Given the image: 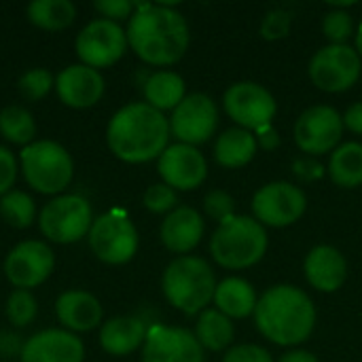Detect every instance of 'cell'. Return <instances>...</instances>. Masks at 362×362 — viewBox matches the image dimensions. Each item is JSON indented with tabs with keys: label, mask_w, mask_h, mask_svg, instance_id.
<instances>
[{
	"label": "cell",
	"mask_w": 362,
	"mask_h": 362,
	"mask_svg": "<svg viewBox=\"0 0 362 362\" xmlns=\"http://www.w3.org/2000/svg\"><path fill=\"white\" fill-rule=\"evenodd\" d=\"M125 32L134 53L151 66L176 64L191 40L187 19L170 4H136Z\"/></svg>",
	"instance_id": "6da1fadb"
},
{
	"label": "cell",
	"mask_w": 362,
	"mask_h": 362,
	"mask_svg": "<svg viewBox=\"0 0 362 362\" xmlns=\"http://www.w3.org/2000/svg\"><path fill=\"white\" fill-rule=\"evenodd\" d=\"M170 121L146 102H132L119 108L106 127L110 153L125 163L159 159L168 148Z\"/></svg>",
	"instance_id": "7a4b0ae2"
},
{
	"label": "cell",
	"mask_w": 362,
	"mask_h": 362,
	"mask_svg": "<svg viewBox=\"0 0 362 362\" xmlns=\"http://www.w3.org/2000/svg\"><path fill=\"white\" fill-rule=\"evenodd\" d=\"M255 322L265 339L278 346H297L310 339L316 327V308L305 291L278 284L257 301Z\"/></svg>",
	"instance_id": "3957f363"
},
{
	"label": "cell",
	"mask_w": 362,
	"mask_h": 362,
	"mask_svg": "<svg viewBox=\"0 0 362 362\" xmlns=\"http://www.w3.org/2000/svg\"><path fill=\"white\" fill-rule=\"evenodd\" d=\"M161 288L170 305L187 316H193L204 312L206 305L214 301L216 280L204 259L185 255L165 267Z\"/></svg>",
	"instance_id": "277c9868"
},
{
	"label": "cell",
	"mask_w": 362,
	"mask_h": 362,
	"mask_svg": "<svg viewBox=\"0 0 362 362\" xmlns=\"http://www.w3.org/2000/svg\"><path fill=\"white\" fill-rule=\"evenodd\" d=\"M267 250L265 227L252 216H238L223 221L210 240L212 259L227 269H246L257 265Z\"/></svg>",
	"instance_id": "5b68a950"
},
{
	"label": "cell",
	"mask_w": 362,
	"mask_h": 362,
	"mask_svg": "<svg viewBox=\"0 0 362 362\" xmlns=\"http://www.w3.org/2000/svg\"><path fill=\"white\" fill-rule=\"evenodd\" d=\"M19 168L25 182L42 195H62L74 176L70 153L53 140H34L19 153Z\"/></svg>",
	"instance_id": "8992f818"
},
{
	"label": "cell",
	"mask_w": 362,
	"mask_h": 362,
	"mask_svg": "<svg viewBox=\"0 0 362 362\" xmlns=\"http://www.w3.org/2000/svg\"><path fill=\"white\" fill-rule=\"evenodd\" d=\"M91 204L76 193H62L47 202L38 214L40 233L55 244H74L89 235L93 225Z\"/></svg>",
	"instance_id": "52a82bcc"
},
{
	"label": "cell",
	"mask_w": 362,
	"mask_h": 362,
	"mask_svg": "<svg viewBox=\"0 0 362 362\" xmlns=\"http://www.w3.org/2000/svg\"><path fill=\"white\" fill-rule=\"evenodd\" d=\"M89 248L106 265H125L138 252V231L123 210L98 216L89 229Z\"/></svg>",
	"instance_id": "ba28073f"
},
{
	"label": "cell",
	"mask_w": 362,
	"mask_h": 362,
	"mask_svg": "<svg viewBox=\"0 0 362 362\" xmlns=\"http://www.w3.org/2000/svg\"><path fill=\"white\" fill-rule=\"evenodd\" d=\"M127 47V32L117 21H108L102 17L89 21L78 32L74 42L81 64L95 70L117 64L125 55Z\"/></svg>",
	"instance_id": "9c48e42d"
},
{
	"label": "cell",
	"mask_w": 362,
	"mask_h": 362,
	"mask_svg": "<svg viewBox=\"0 0 362 362\" xmlns=\"http://www.w3.org/2000/svg\"><path fill=\"white\" fill-rule=\"evenodd\" d=\"M361 55L356 49L346 45H327L316 51L310 62L312 83L329 93L350 89L361 76Z\"/></svg>",
	"instance_id": "30bf717a"
},
{
	"label": "cell",
	"mask_w": 362,
	"mask_h": 362,
	"mask_svg": "<svg viewBox=\"0 0 362 362\" xmlns=\"http://www.w3.org/2000/svg\"><path fill=\"white\" fill-rule=\"evenodd\" d=\"M227 115L248 132H257L263 125H272L278 102L276 98L255 81H240L233 83L223 98Z\"/></svg>",
	"instance_id": "8fae6325"
},
{
	"label": "cell",
	"mask_w": 362,
	"mask_h": 362,
	"mask_svg": "<svg viewBox=\"0 0 362 362\" xmlns=\"http://www.w3.org/2000/svg\"><path fill=\"white\" fill-rule=\"evenodd\" d=\"M308 208L305 193L293 182L278 180L261 187L252 197V212L261 225L288 227L297 223Z\"/></svg>",
	"instance_id": "7c38bea8"
},
{
	"label": "cell",
	"mask_w": 362,
	"mask_h": 362,
	"mask_svg": "<svg viewBox=\"0 0 362 362\" xmlns=\"http://www.w3.org/2000/svg\"><path fill=\"white\" fill-rule=\"evenodd\" d=\"M55 267V255L47 242L25 240L19 242L4 259V276L6 280L21 291H30L40 286Z\"/></svg>",
	"instance_id": "4fadbf2b"
},
{
	"label": "cell",
	"mask_w": 362,
	"mask_h": 362,
	"mask_svg": "<svg viewBox=\"0 0 362 362\" xmlns=\"http://www.w3.org/2000/svg\"><path fill=\"white\" fill-rule=\"evenodd\" d=\"M218 110L210 95L191 93L174 108L170 117V134H174L180 144H204L216 132Z\"/></svg>",
	"instance_id": "5bb4252c"
},
{
	"label": "cell",
	"mask_w": 362,
	"mask_h": 362,
	"mask_svg": "<svg viewBox=\"0 0 362 362\" xmlns=\"http://www.w3.org/2000/svg\"><path fill=\"white\" fill-rule=\"evenodd\" d=\"M344 134V117L331 106H312L303 110L295 123V142L308 155H325L333 151Z\"/></svg>",
	"instance_id": "9a60e30c"
},
{
	"label": "cell",
	"mask_w": 362,
	"mask_h": 362,
	"mask_svg": "<svg viewBox=\"0 0 362 362\" xmlns=\"http://www.w3.org/2000/svg\"><path fill=\"white\" fill-rule=\"evenodd\" d=\"M142 362H204V348L187 329L153 325L142 346Z\"/></svg>",
	"instance_id": "2e32d148"
},
{
	"label": "cell",
	"mask_w": 362,
	"mask_h": 362,
	"mask_svg": "<svg viewBox=\"0 0 362 362\" xmlns=\"http://www.w3.org/2000/svg\"><path fill=\"white\" fill-rule=\"evenodd\" d=\"M159 176L174 191H193L208 176L206 157L191 144H172L168 146L157 163Z\"/></svg>",
	"instance_id": "e0dca14e"
},
{
	"label": "cell",
	"mask_w": 362,
	"mask_h": 362,
	"mask_svg": "<svg viewBox=\"0 0 362 362\" xmlns=\"http://www.w3.org/2000/svg\"><path fill=\"white\" fill-rule=\"evenodd\" d=\"M21 362H83L85 346L78 335L66 329H45L25 339Z\"/></svg>",
	"instance_id": "ac0fdd59"
},
{
	"label": "cell",
	"mask_w": 362,
	"mask_h": 362,
	"mask_svg": "<svg viewBox=\"0 0 362 362\" xmlns=\"http://www.w3.org/2000/svg\"><path fill=\"white\" fill-rule=\"evenodd\" d=\"M55 91L68 108H91L104 95V76L85 64H72L55 76Z\"/></svg>",
	"instance_id": "d6986e66"
},
{
	"label": "cell",
	"mask_w": 362,
	"mask_h": 362,
	"mask_svg": "<svg viewBox=\"0 0 362 362\" xmlns=\"http://www.w3.org/2000/svg\"><path fill=\"white\" fill-rule=\"evenodd\" d=\"M55 316L70 333H87L100 327L104 310L87 291H66L55 301Z\"/></svg>",
	"instance_id": "ffe728a7"
},
{
	"label": "cell",
	"mask_w": 362,
	"mask_h": 362,
	"mask_svg": "<svg viewBox=\"0 0 362 362\" xmlns=\"http://www.w3.org/2000/svg\"><path fill=\"white\" fill-rule=\"evenodd\" d=\"M161 242L170 252L187 255L191 252L204 238V218L197 210L189 206H180L172 210L159 229Z\"/></svg>",
	"instance_id": "44dd1931"
},
{
	"label": "cell",
	"mask_w": 362,
	"mask_h": 362,
	"mask_svg": "<svg viewBox=\"0 0 362 362\" xmlns=\"http://www.w3.org/2000/svg\"><path fill=\"white\" fill-rule=\"evenodd\" d=\"M305 278L308 282L322 293H335L344 286L348 278V263L346 257L333 246H316L308 252L305 263Z\"/></svg>",
	"instance_id": "7402d4cb"
},
{
	"label": "cell",
	"mask_w": 362,
	"mask_h": 362,
	"mask_svg": "<svg viewBox=\"0 0 362 362\" xmlns=\"http://www.w3.org/2000/svg\"><path fill=\"white\" fill-rule=\"evenodd\" d=\"M148 327L140 316H117L102 325L100 346L110 356H127L144 346Z\"/></svg>",
	"instance_id": "603a6c76"
},
{
	"label": "cell",
	"mask_w": 362,
	"mask_h": 362,
	"mask_svg": "<svg viewBox=\"0 0 362 362\" xmlns=\"http://www.w3.org/2000/svg\"><path fill=\"white\" fill-rule=\"evenodd\" d=\"M257 301L259 299L252 284L244 278H227L221 284H216L214 303L216 310L227 318H246L255 314Z\"/></svg>",
	"instance_id": "cb8c5ba5"
},
{
	"label": "cell",
	"mask_w": 362,
	"mask_h": 362,
	"mask_svg": "<svg viewBox=\"0 0 362 362\" xmlns=\"http://www.w3.org/2000/svg\"><path fill=\"white\" fill-rule=\"evenodd\" d=\"M144 100L148 106L163 110H174L185 100V81L172 70H157L148 74L142 83Z\"/></svg>",
	"instance_id": "d4e9b609"
},
{
	"label": "cell",
	"mask_w": 362,
	"mask_h": 362,
	"mask_svg": "<svg viewBox=\"0 0 362 362\" xmlns=\"http://www.w3.org/2000/svg\"><path fill=\"white\" fill-rule=\"evenodd\" d=\"M257 138L252 132L242 127L225 129L214 144V159L223 168H242L257 155Z\"/></svg>",
	"instance_id": "484cf974"
},
{
	"label": "cell",
	"mask_w": 362,
	"mask_h": 362,
	"mask_svg": "<svg viewBox=\"0 0 362 362\" xmlns=\"http://www.w3.org/2000/svg\"><path fill=\"white\" fill-rule=\"evenodd\" d=\"M329 176L337 187L354 189L362 185V144L346 142L337 146L329 161Z\"/></svg>",
	"instance_id": "4316f807"
},
{
	"label": "cell",
	"mask_w": 362,
	"mask_h": 362,
	"mask_svg": "<svg viewBox=\"0 0 362 362\" xmlns=\"http://www.w3.org/2000/svg\"><path fill=\"white\" fill-rule=\"evenodd\" d=\"M25 15L32 25L47 32H59L72 25L76 6L70 0H34L28 4Z\"/></svg>",
	"instance_id": "83f0119b"
},
{
	"label": "cell",
	"mask_w": 362,
	"mask_h": 362,
	"mask_svg": "<svg viewBox=\"0 0 362 362\" xmlns=\"http://www.w3.org/2000/svg\"><path fill=\"white\" fill-rule=\"evenodd\" d=\"M233 322L218 310H204L197 325H195V337L202 348L221 352L233 341Z\"/></svg>",
	"instance_id": "f1b7e54d"
},
{
	"label": "cell",
	"mask_w": 362,
	"mask_h": 362,
	"mask_svg": "<svg viewBox=\"0 0 362 362\" xmlns=\"http://www.w3.org/2000/svg\"><path fill=\"white\" fill-rule=\"evenodd\" d=\"M0 136L11 144H19V146L32 144L36 136V123L32 112L19 104L4 106L0 110Z\"/></svg>",
	"instance_id": "f546056e"
},
{
	"label": "cell",
	"mask_w": 362,
	"mask_h": 362,
	"mask_svg": "<svg viewBox=\"0 0 362 362\" xmlns=\"http://www.w3.org/2000/svg\"><path fill=\"white\" fill-rule=\"evenodd\" d=\"M0 216L13 229H28L36 218V204L25 191H8L0 197Z\"/></svg>",
	"instance_id": "4dcf8cb0"
},
{
	"label": "cell",
	"mask_w": 362,
	"mask_h": 362,
	"mask_svg": "<svg viewBox=\"0 0 362 362\" xmlns=\"http://www.w3.org/2000/svg\"><path fill=\"white\" fill-rule=\"evenodd\" d=\"M38 314V303L36 297L30 291H21L15 288L8 299H6V318L15 329H23L28 327Z\"/></svg>",
	"instance_id": "1f68e13d"
},
{
	"label": "cell",
	"mask_w": 362,
	"mask_h": 362,
	"mask_svg": "<svg viewBox=\"0 0 362 362\" xmlns=\"http://www.w3.org/2000/svg\"><path fill=\"white\" fill-rule=\"evenodd\" d=\"M53 87H55V78L47 68H32V70L23 72L17 81L19 93L30 102L42 100Z\"/></svg>",
	"instance_id": "d6a6232c"
},
{
	"label": "cell",
	"mask_w": 362,
	"mask_h": 362,
	"mask_svg": "<svg viewBox=\"0 0 362 362\" xmlns=\"http://www.w3.org/2000/svg\"><path fill=\"white\" fill-rule=\"evenodd\" d=\"M352 15L344 8H333L322 19V32L331 40V45H346V40L352 36Z\"/></svg>",
	"instance_id": "836d02e7"
},
{
	"label": "cell",
	"mask_w": 362,
	"mask_h": 362,
	"mask_svg": "<svg viewBox=\"0 0 362 362\" xmlns=\"http://www.w3.org/2000/svg\"><path fill=\"white\" fill-rule=\"evenodd\" d=\"M176 204H178V195L165 182L151 185L144 193V206H146V210H151L155 214H165V212L170 214L172 210L178 208Z\"/></svg>",
	"instance_id": "e575fe53"
},
{
	"label": "cell",
	"mask_w": 362,
	"mask_h": 362,
	"mask_svg": "<svg viewBox=\"0 0 362 362\" xmlns=\"http://www.w3.org/2000/svg\"><path fill=\"white\" fill-rule=\"evenodd\" d=\"M293 25V13L286 8H272L269 13H265L263 21H261V36L265 40H278L284 38L291 32Z\"/></svg>",
	"instance_id": "d590c367"
},
{
	"label": "cell",
	"mask_w": 362,
	"mask_h": 362,
	"mask_svg": "<svg viewBox=\"0 0 362 362\" xmlns=\"http://www.w3.org/2000/svg\"><path fill=\"white\" fill-rule=\"evenodd\" d=\"M204 210L210 218L218 221V225L227 218L233 216L235 212V202L229 193L225 191H210L206 197H204Z\"/></svg>",
	"instance_id": "8d00e7d4"
},
{
	"label": "cell",
	"mask_w": 362,
	"mask_h": 362,
	"mask_svg": "<svg viewBox=\"0 0 362 362\" xmlns=\"http://www.w3.org/2000/svg\"><path fill=\"white\" fill-rule=\"evenodd\" d=\"M93 8L102 15V19L108 21H121V19H129L136 11V2L129 0H95Z\"/></svg>",
	"instance_id": "74e56055"
},
{
	"label": "cell",
	"mask_w": 362,
	"mask_h": 362,
	"mask_svg": "<svg viewBox=\"0 0 362 362\" xmlns=\"http://www.w3.org/2000/svg\"><path fill=\"white\" fill-rule=\"evenodd\" d=\"M17 170H19V161L15 159V153L0 144V197L13 191L17 180Z\"/></svg>",
	"instance_id": "f35d334b"
},
{
	"label": "cell",
	"mask_w": 362,
	"mask_h": 362,
	"mask_svg": "<svg viewBox=\"0 0 362 362\" xmlns=\"http://www.w3.org/2000/svg\"><path fill=\"white\" fill-rule=\"evenodd\" d=\"M223 362H274L272 354L255 344H244V346H235L231 348Z\"/></svg>",
	"instance_id": "ab89813d"
},
{
	"label": "cell",
	"mask_w": 362,
	"mask_h": 362,
	"mask_svg": "<svg viewBox=\"0 0 362 362\" xmlns=\"http://www.w3.org/2000/svg\"><path fill=\"white\" fill-rule=\"evenodd\" d=\"M23 337L15 331H0V358L8 361L13 356H21L23 350Z\"/></svg>",
	"instance_id": "60d3db41"
},
{
	"label": "cell",
	"mask_w": 362,
	"mask_h": 362,
	"mask_svg": "<svg viewBox=\"0 0 362 362\" xmlns=\"http://www.w3.org/2000/svg\"><path fill=\"white\" fill-rule=\"evenodd\" d=\"M293 172L299 180L303 182H312V180H318L325 176V170L318 161H314L312 157H305V159H297L293 163Z\"/></svg>",
	"instance_id": "b9f144b4"
},
{
	"label": "cell",
	"mask_w": 362,
	"mask_h": 362,
	"mask_svg": "<svg viewBox=\"0 0 362 362\" xmlns=\"http://www.w3.org/2000/svg\"><path fill=\"white\" fill-rule=\"evenodd\" d=\"M255 138H257V146H261L263 151H274L280 146V132L272 125H263L261 129L255 132Z\"/></svg>",
	"instance_id": "7bdbcfd3"
},
{
	"label": "cell",
	"mask_w": 362,
	"mask_h": 362,
	"mask_svg": "<svg viewBox=\"0 0 362 362\" xmlns=\"http://www.w3.org/2000/svg\"><path fill=\"white\" fill-rule=\"evenodd\" d=\"M344 127H348L354 134H362V102L352 104L344 115Z\"/></svg>",
	"instance_id": "ee69618b"
},
{
	"label": "cell",
	"mask_w": 362,
	"mask_h": 362,
	"mask_svg": "<svg viewBox=\"0 0 362 362\" xmlns=\"http://www.w3.org/2000/svg\"><path fill=\"white\" fill-rule=\"evenodd\" d=\"M278 362H318V358H316L312 352H305V350H293V352L282 354Z\"/></svg>",
	"instance_id": "f6af8a7d"
},
{
	"label": "cell",
	"mask_w": 362,
	"mask_h": 362,
	"mask_svg": "<svg viewBox=\"0 0 362 362\" xmlns=\"http://www.w3.org/2000/svg\"><path fill=\"white\" fill-rule=\"evenodd\" d=\"M356 51H358V55H361L362 59V23L358 25V32H356Z\"/></svg>",
	"instance_id": "bcb514c9"
},
{
	"label": "cell",
	"mask_w": 362,
	"mask_h": 362,
	"mask_svg": "<svg viewBox=\"0 0 362 362\" xmlns=\"http://www.w3.org/2000/svg\"><path fill=\"white\" fill-rule=\"evenodd\" d=\"M0 362H8V361H0Z\"/></svg>",
	"instance_id": "7dc6e473"
}]
</instances>
